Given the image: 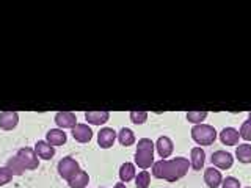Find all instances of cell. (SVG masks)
I'll return each mask as SVG.
<instances>
[{"label": "cell", "instance_id": "6da1fadb", "mask_svg": "<svg viewBox=\"0 0 251 188\" xmlns=\"http://www.w3.org/2000/svg\"><path fill=\"white\" fill-rule=\"evenodd\" d=\"M188 163L187 159H182V157H177V159H173V160H160V162H155L152 164V174L157 179H165L168 182H175V180L184 177L188 171Z\"/></svg>", "mask_w": 251, "mask_h": 188}, {"label": "cell", "instance_id": "7a4b0ae2", "mask_svg": "<svg viewBox=\"0 0 251 188\" xmlns=\"http://www.w3.org/2000/svg\"><path fill=\"white\" fill-rule=\"evenodd\" d=\"M154 143L149 138H141L138 140L137 144V154H135V163L138 168L148 169L154 164Z\"/></svg>", "mask_w": 251, "mask_h": 188}, {"label": "cell", "instance_id": "3957f363", "mask_svg": "<svg viewBox=\"0 0 251 188\" xmlns=\"http://www.w3.org/2000/svg\"><path fill=\"white\" fill-rule=\"evenodd\" d=\"M192 138L201 146H209L217 140V130L209 124H196L192 129Z\"/></svg>", "mask_w": 251, "mask_h": 188}, {"label": "cell", "instance_id": "277c9868", "mask_svg": "<svg viewBox=\"0 0 251 188\" xmlns=\"http://www.w3.org/2000/svg\"><path fill=\"white\" fill-rule=\"evenodd\" d=\"M78 171H80L78 163H77V160L73 159V157H65V159H61L58 162V174L63 179L69 180L73 176H75Z\"/></svg>", "mask_w": 251, "mask_h": 188}, {"label": "cell", "instance_id": "5b68a950", "mask_svg": "<svg viewBox=\"0 0 251 188\" xmlns=\"http://www.w3.org/2000/svg\"><path fill=\"white\" fill-rule=\"evenodd\" d=\"M18 159L21 160V163L25 166V169H36L39 160H38V155L35 152V149L31 147H22L18 151Z\"/></svg>", "mask_w": 251, "mask_h": 188}, {"label": "cell", "instance_id": "8992f818", "mask_svg": "<svg viewBox=\"0 0 251 188\" xmlns=\"http://www.w3.org/2000/svg\"><path fill=\"white\" fill-rule=\"evenodd\" d=\"M212 163L215 164L217 168L220 169H227L232 166L234 163V157L229 152H225V151H217L212 154Z\"/></svg>", "mask_w": 251, "mask_h": 188}, {"label": "cell", "instance_id": "52a82bcc", "mask_svg": "<svg viewBox=\"0 0 251 188\" xmlns=\"http://www.w3.org/2000/svg\"><path fill=\"white\" fill-rule=\"evenodd\" d=\"M55 122H57V125L61 130L63 129H74L77 124V118L71 112H58L55 115Z\"/></svg>", "mask_w": 251, "mask_h": 188}, {"label": "cell", "instance_id": "ba28073f", "mask_svg": "<svg viewBox=\"0 0 251 188\" xmlns=\"http://www.w3.org/2000/svg\"><path fill=\"white\" fill-rule=\"evenodd\" d=\"M116 140V132L110 127H104L100 129V132L98 133V144L102 147V149H108L112 147L113 143Z\"/></svg>", "mask_w": 251, "mask_h": 188}, {"label": "cell", "instance_id": "9c48e42d", "mask_svg": "<svg viewBox=\"0 0 251 188\" xmlns=\"http://www.w3.org/2000/svg\"><path fill=\"white\" fill-rule=\"evenodd\" d=\"M220 140H222V143L226 146H235V144H239L240 133L234 127H225L220 132Z\"/></svg>", "mask_w": 251, "mask_h": 188}, {"label": "cell", "instance_id": "30bf717a", "mask_svg": "<svg viewBox=\"0 0 251 188\" xmlns=\"http://www.w3.org/2000/svg\"><path fill=\"white\" fill-rule=\"evenodd\" d=\"M19 122V115L16 112H2L0 113V127L3 130H13Z\"/></svg>", "mask_w": 251, "mask_h": 188}, {"label": "cell", "instance_id": "8fae6325", "mask_svg": "<svg viewBox=\"0 0 251 188\" xmlns=\"http://www.w3.org/2000/svg\"><path fill=\"white\" fill-rule=\"evenodd\" d=\"M73 137L80 143H88L93 138V130L86 124H75V127L73 129Z\"/></svg>", "mask_w": 251, "mask_h": 188}, {"label": "cell", "instance_id": "7c38bea8", "mask_svg": "<svg viewBox=\"0 0 251 188\" xmlns=\"http://www.w3.org/2000/svg\"><path fill=\"white\" fill-rule=\"evenodd\" d=\"M204 182L209 188H217L222 185L223 182V177H222V172L215 168H207L206 172H204Z\"/></svg>", "mask_w": 251, "mask_h": 188}, {"label": "cell", "instance_id": "4fadbf2b", "mask_svg": "<svg viewBox=\"0 0 251 188\" xmlns=\"http://www.w3.org/2000/svg\"><path fill=\"white\" fill-rule=\"evenodd\" d=\"M35 152L38 155V159H43V160H50L52 157L55 155V149L53 146H50L47 141H38L35 144Z\"/></svg>", "mask_w": 251, "mask_h": 188}, {"label": "cell", "instance_id": "5bb4252c", "mask_svg": "<svg viewBox=\"0 0 251 188\" xmlns=\"http://www.w3.org/2000/svg\"><path fill=\"white\" fill-rule=\"evenodd\" d=\"M46 141L50 146H61L66 143V133L61 129H50L46 133Z\"/></svg>", "mask_w": 251, "mask_h": 188}, {"label": "cell", "instance_id": "9a60e30c", "mask_svg": "<svg viewBox=\"0 0 251 188\" xmlns=\"http://www.w3.org/2000/svg\"><path fill=\"white\" fill-rule=\"evenodd\" d=\"M204 162H206V152L201 147H193L190 152V166L195 171H200L204 166Z\"/></svg>", "mask_w": 251, "mask_h": 188}, {"label": "cell", "instance_id": "2e32d148", "mask_svg": "<svg viewBox=\"0 0 251 188\" xmlns=\"http://www.w3.org/2000/svg\"><path fill=\"white\" fill-rule=\"evenodd\" d=\"M155 147H157V152H159V155L163 157V160L173 154V141L168 137H160L159 140H157Z\"/></svg>", "mask_w": 251, "mask_h": 188}, {"label": "cell", "instance_id": "e0dca14e", "mask_svg": "<svg viewBox=\"0 0 251 188\" xmlns=\"http://www.w3.org/2000/svg\"><path fill=\"white\" fill-rule=\"evenodd\" d=\"M85 118H86V121L93 125H102L108 121L110 113L108 112H86Z\"/></svg>", "mask_w": 251, "mask_h": 188}, {"label": "cell", "instance_id": "ac0fdd59", "mask_svg": "<svg viewBox=\"0 0 251 188\" xmlns=\"http://www.w3.org/2000/svg\"><path fill=\"white\" fill-rule=\"evenodd\" d=\"M88 182H90V177L82 169L78 171L75 176H73V177L68 180V184H69L71 188H85L86 185H88Z\"/></svg>", "mask_w": 251, "mask_h": 188}, {"label": "cell", "instance_id": "d6986e66", "mask_svg": "<svg viewBox=\"0 0 251 188\" xmlns=\"http://www.w3.org/2000/svg\"><path fill=\"white\" fill-rule=\"evenodd\" d=\"M6 168L10 169V172L13 176H21L24 174V171H25V166L21 163V160L18 159V155L11 157V159H8L6 162Z\"/></svg>", "mask_w": 251, "mask_h": 188}, {"label": "cell", "instance_id": "ffe728a7", "mask_svg": "<svg viewBox=\"0 0 251 188\" xmlns=\"http://www.w3.org/2000/svg\"><path fill=\"white\" fill-rule=\"evenodd\" d=\"M135 166H133L132 163L129 162H126L121 164V168H120V177L123 182H129V180H132L133 177H135Z\"/></svg>", "mask_w": 251, "mask_h": 188}, {"label": "cell", "instance_id": "44dd1931", "mask_svg": "<svg viewBox=\"0 0 251 188\" xmlns=\"http://www.w3.org/2000/svg\"><path fill=\"white\" fill-rule=\"evenodd\" d=\"M239 162L242 163H251V144H239L235 149Z\"/></svg>", "mask_w": 251, "mask_h": 188}, {"label": "cell", "instance_id": "7402d4cb", "mask_svg": "<svg viewBox=\"0 0 251 188\" xmlns=\"http://www.w3.org/2000/svg\"><path fill=\"white\" fill-rule=\"evenodd\" d=\"M118 140H120V143L123 146H130L135 143V135H133V132L127 127H123L120 132H118Z\"/></svg>", "mask_w": 251, "mask_h": 188}, {"label": "cell", "instance_id": "603a6c76", "mask_svg": "<svg viewBox=\"0 0 251 188\" xmlns=\"http://www.w3.org/2000/svg\"><path fill=\"white\" fill-rule=\"evenodd\" d=\"M151 184V176H149L148 171H140L135 176V185L137 188H148Z\"/></svg>", "mask_w": 251, "mask_h": 188}, {"label": "cell", "instance_id": "cb8c5ba5", "mask_svg": "<svg viewBox=\"0 0 251 188\" xmlns=\"http://www.w3.org/2000/svg\"><path fill=\"white\" fill-rule=\"evenodd\" d=\"M207 118V112H188L187 119L195 124H201Z\"/></svg>", "mask_w": 251, "mask_h": 188}, {"label": "cell", "instance_id": "d4e9b609", "mask_svg": "<svg viewBox=\"0 0 251 188\" xmlns=\"http://www.w3.org/2000/svg\"><path fill=\"white\" fill-rule=\"evenodd\" d=\"M148 119L146 112H130V121L133 124H143Z\"/></svg>", "mask_w": 251, "mask_h": 188}, {"label": "cell", "instance_id": "484cf974", "mask_svg": "<svg viewBox=\"0 0 251 188\" xmlns=\"http://www.w3.org/2000/svg\"><path fill=\"white\" fill-rule=\"evenodd\" d=\"M239 133H240V138L250 141L251 140V121H245V122H243L240 130H239Z\"/></svg>", "mask_w": 251, "mask_h": 188}, {"label": "cell", "instance_id": "4316f807", "mask_svg": "<svg viewBox=\"0 0 251 188\" xmlns=\"http://www.w3.org/2000/svg\"><path fill=\"white\" fill-rule=\"evenodd\" d=\"M11 179H13V174L10 172V169H8L6 166L0 168V187H3L8 182H11Z\"/></svg>", "mask_w": 251, "mask_h": 188}, {"label": "cell", "instance_id": "83f0119b", "mask_svg": "<svg viewBox=\"0 0 251 188\" xmlns=\"http://www.w3.org/2000/svg\"><path fill=\"white\" fill-rule=\"evenodd\" d=\"M222 188H240V182L235 177H226L222 182Z\"/></svg>", "mask_w": 251, "mask_h": 188}, {"label": "cell", "instance_id": "f1b7e54d", "mask_svg": "<svg viewBox=\"0 0 251 188\" xmlns=\"http://www.w3.org/2000/svg\"><path fill=\"white\" fill-rule=\"evenodd\" d=\"M113 188H127V187H126L124 184H121V182H120V184H116V185H115Z\"/></svg>", "mask_w": 251, "mask_h": 188}, {"label": "cell", "instance_id": "f546056e", "mask_svg": "<svg viewBox=\"0 0 251 188\" xmlns=\"http://www.w3.org/2000/svg\"><path fill=\"white\" fill-rule=\"evenodd\" d=\"M248 121H251V113L248 115Z\"/></svg>", "mask_w": 251, "mask_h": 188}, {"label": "cell", "instance_id": "4dcf8cb0", "mask_svg": "<svg viewBox=\"0 0 251 188\" xmlns=\"http://www.w3.org/2000/svg\"><path fill=\"white\" fill-rule=\"evenodd\" d=\"M247 188H250V187H247Z\"/></svg>", "mask_w": 251, "mask_h": 188}]
</instances>
